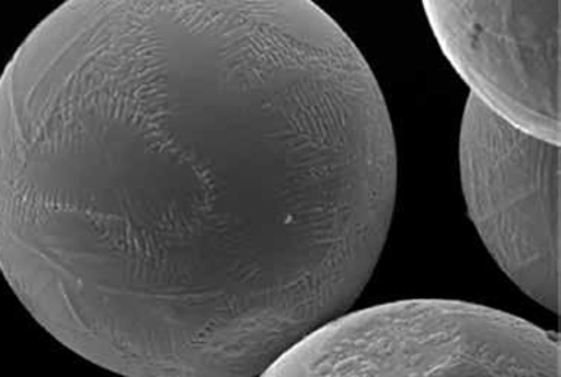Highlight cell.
<instances>
[{"mask_svg": "<svg viewBox=\"0 0 561 377\" xmlns=\"http://www.w3.org/2000/svg\"><path fill=\"white\" fill-rule=\"evenodd\" d=\"M387 102L312 0H67L0 76V272L117 375L256 377L357 301Z\"/></svg>", "mask_w": 561, "mask_h": 377, "instance_id": "obj_1", "label": "cell"}, {"mask_svg": "<svg viewBox=\"0 0 561 377\" xmlns=\"http://www.w3.org/2000/svg\"><path fill=\"white\" fill-rule=\"evenodd\" d=\"M559 333L449 299H409L342 315L290 346L264 377H560Z\"/></svg>", "mask_w": 561, "mask_h": 377, "instance_id": "obj_2", "label": "cell"}, {"mask_svg": "<svg viewBox=\"0 0 561 377\" xmlns=\"http://www.w3.org/2000/svg\"><path fill=\"white\" fill-rule=\"evenodd\" d=\"M467 212L510 281L560 312V144L525 130L470 93L460 132Z\"/></svg>", "mask_w": 561, "mask_h": 377, "instance_id": "obj_3", "label": "cell"}, {"mask_svg": "<svg viewBox=\"0 0 561 377\" xmlns=\"http://www.w3.org/2000/svg\"><path fill=\"white\" fill-rule=\"evenodd\" d=\"M436 41L479 100L560 144V0H423Z\"/></svg>", "mask_w": 561, "mask_h": 377, "instance_id": "obj_4", "label": "cell"}]
</instances>
